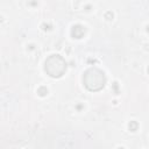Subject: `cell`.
<instances>
[{
  "label": "cell",
  "mask_w": 149,
  "mask_h": 149,
  "mask_svg": "<svg viewBox=\"0 0 149 149\" xmlns=\"http://www.w3.org/2000/svg\"><path fill=\"white\" fill-rule=\"evenodd\" d=\"M83 83L88 91H100L104 88L106 83L105 73L98 68H90L83 76Z\"/></svg>",
  "instance_id": "1"
},
{
  "label": "cell",
  "mask_w": 149,
  "mask_h": 149,
  "mask_svg": "<svg viewBox=\"0 0 149 149\" xmlns=\"http://www.w3.org/2000/svg\"><path fill=\"white\" fill-rule=\"evenodd\" d=\"M45 72L52 78H59L66 71V62L59 55H51L45 59Z\"/></svg>",
  "instance_id": "2"
}]
</instances>
